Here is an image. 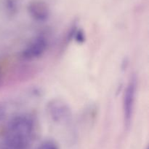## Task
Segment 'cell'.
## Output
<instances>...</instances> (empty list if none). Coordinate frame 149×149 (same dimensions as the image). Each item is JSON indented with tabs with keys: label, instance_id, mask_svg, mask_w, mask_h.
Listing matches in <instances>:
<instances>
[{
	"label": "cell",
	"instance_id": "277c9868",
	"mask_svg": "<svg viewBox=\"0 0 149 149\" xmlns=\"http://www.w3.org/2000/svg\"><path fill=\"white\" fill-rule=\"evenodd\" d=\"M48 48V40L44 35H38L26 45L22 51L23 58L29 61L42 56Z\"/></svg>",
	"mask_w": 149,
	"mask_h": 149
},
{
	"label": "cell",
	"instance_id": "ba28073f",
	"mask_svg": "<svg viewBox=\"0 0 149 149\" xmlns=\"http://www.w3.org/2000/svg\"><path fill=\"white\" fill-rule=\"evenodd\" d=\"M38 149H59L58 145L52 140H45L41 143Z\"/></svg>",
	"mask_w": 149,
	"mask_h": 149
},
{
	"label": "cell",
	"instance_id": "30bf717a",
	"mask_svg": "<svg viewBox=\"0 0 149 149\" xmlns=\"http://www.w3.org/2000/svg\"><path fill=\"white\" fill-rule=\"evenodd\" d=\"M147 149H148V148H147Z\"/></svg>",
	"mask_w": 149,
	"mask_h": 149
},
{
	"label": "cell",
	"instance_id": "3957f363",
	"mask_svg": "<svg viewBox=\"0 0 149 149\" xmlns=\"http://www.w3.org/2000/svg\"><path fill=\"white\" fill-rule=\"evenodd\" d=\"M137 94V80L135 77H132L128 82L123 94L122 109H123L124 121L126 127H129L132 119L135 100Z\"/></svg>",
	"mask_w": 149,
	"mask_h": 149
},
{
	"label": "cell",
	"instance_id": "7a4b0ae2",
	"mask_svg": "<svg viewBox=\"0 0 149 149\" xmlns=\"http://www.w3.org/2000/svg\"><path fill=\"white\" fill-rule=\"evenodd\" d=\"M47 112L50 119L58 124H68L72 117L71 109L68 103L58 98L48 102Z\"/></svg>",
	"mask_w": 149,
	"mask_h": 149
},
{
	"label": "cell",
	"instance_id": "8992f818",
	"mask_svg": "<svg viewBox=\"0 0 149 149\" xmlns=\"http://www.w3.org/2000/svg\"><path fill=\"white\" fill-rule=\"evenodd\" d=\"M29 145L5 138L3 149H29Z\"/></svg>",
	"mask_w": 149,
	"mask_h": 149
},
{
	"label": "cell",
	"instance_id": "5b68a950",
	"mask_svg": "<svg viewBox=\"0 0 149 149\" xmlns=\"http://www.w3.org/2000/svg\"><path fill=\"white\" fill-rule=\"evenodd\" d=\"M31 17L38 22H44L49 16V10L45 2L41 1H32L29 7Z\"/></svg>",
	"mask_w": 149,
	"mask_h": 149
},
{
	"label": "cell",
	"instance_id": "52a82bcc",
	"mask_svg": "<svg viewBox=\"0 0 149 149\" xmlns=\"http://www.w3.org/2000/svg\"><path fill=\"white\" fill-rule=\"evenodd\" d=\"M72 36L79 43H82L85 41V34L81 29H75L73 32Z\"/></svg>",
	"mask_w": 149,
	"mask_h": 149
},
{
	"label": "cell",
	"instance_id": "6da1fadb",
	"mask_svg": "<svg viewBox=\"0 0 149 149\" xmlns=\"http://www.w3.org/2000/svg\"><path fill=\"white\" fill-rule=\"evenodd\" d=\"M33 132V122L28 115H19L12 118L7 127L6 138L29 144Z\"/></svg>",
	"mask_w": 149,
	"mask_h": 149
},
{
	"label": "cell",
	"instance_id": "9c48e42d",
	"mask_svg": "<svg viewBox=\"0 0 149 149\" xmlns=\"http://www.w3.org/2000/svg\"><path fill=\"white\" fill-rule=\"evenodd\" d=\"M7 112V108L4 104L0 102V121L4 118Z\"/></svg>",
	"mask_w": 149,
	"mask_h": 149
}]
</instances>
